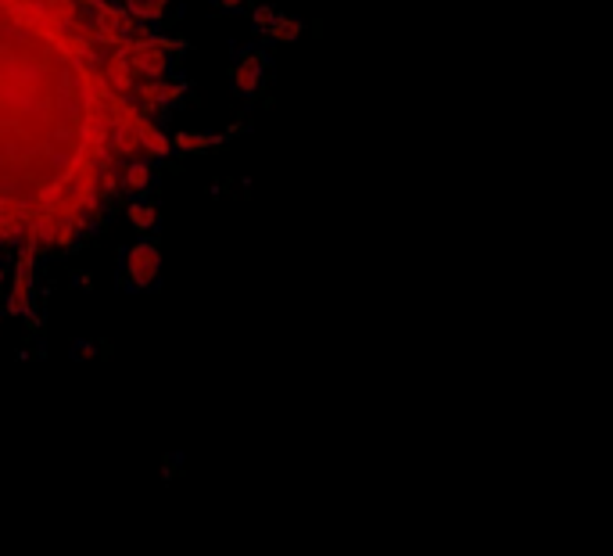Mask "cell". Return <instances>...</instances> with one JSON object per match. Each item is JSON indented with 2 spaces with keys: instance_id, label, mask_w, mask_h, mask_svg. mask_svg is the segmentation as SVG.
I'll list each match as a JSON object with an SVG mask.
<instances>
[{
  "instance_id": "5",
  "label": "cell",
  "mask_w": 613,
  "mask_h": 556,
  "mask_svg": "<svg viewBox=\"0 0 613 556\" xmlns=\"http://www.w3.org/2000/svg\"><path fill=\"white\" fill-rule=\"evenodd\" d=\"M125 219L137 233H154L158 230V205L148 201V197H133L130 205H125Z\"/></svg>"
},
{
  "instance_id": "9",
  "label": "cell",
  "mask_w": 613,
  "mask_h": 556,
  "mask_svg": "<svg viewBox=\"0 0 613 556\" xmlns=\"http://www.w3.org/2000/svg\"><path fill=\"white\" fill-rule=\"evenodd\" d=\"M183 470V453H169L165 459H161V481L172 484V477Z\"/></svg>"
},
{
  "instance_id": "6",
  "label": "cell",
  "mask_w": 613,
  "mask_h": 556,
  "mask_svg": "<svg viewBox=\"0 0 613 556\" xmlns=\"http://www.w3.org/2000/svg\"><path fill=\"white\" fill-rule=\"evenodd\" d=\"M305 29H309V26H305L298 14H283V11H277V18H273V26H269V36H265V40H277V43H294Z\"/></svg>"
},
{
  "instance_id": "1",
  "label": "cell",
  "mask_w": 613,
  "mask_h": 556,
  "mask_svg": "<svg viewBox=\"0 0 613 556\" xmlns=\"http://www.w3.org/2000/svg\"><path fill=\"white\" fill-rule=\"evenodd\" d=\"M158 269H161V248L151 233L122 248V277H125V291H154L158 287Z\"/></svg>"
},
{
  "instance_id": "7",
  "label": "cell",
  "mask_w": 613,
  "mask_h": 556,
  "mask_svg": "<svg viewBox=\"0 0 613 556\" xmlns=\"http://www.w3.org/2000/svg\"><path fill=\"white\" fill-rule=\"evenodd\" d=\"M273 18H277L273 4H255V8H251V32H255V36H269Z\"/></svg>"
},
{
  "instance_id": "8",
  "label": "cell",
  "mask_w": 613,
  "mask_h": 556,
  "mask_svg": "<svg viewBox=\"0 0 613 556\" xmlns=\"http://www.w3.org/2000/svg\"><path fill=\"white\" fill-rule=\"evenodd\" d=\"M97 355H101V345H97V341L79 337L76 345H72V359H76V363H90V359H97Z\"/></svg>"
},
{
  "instance_id": "3",
  "label": "cell",
  "mask_w": 613,
  "mask_h": 556,
  "mask_svg": "<svg viewBox=\"0 0 613 556\" xmlns=\"http://www.w3.org/2000/svg\"><path fill=\"white\" fill-rule=\"evenodd\" d=\"M154 166H158V161H151L148 155H143V158H133V161H125V166H122V190H125V194H133V197H143V194L151 190Z\"/></svg>"
},
{
  "instance_id": "11",
  "label": "cell",
  "mask_w": 613,
  "mask_h": 556,
  "mask_svg": "<svg viewBox=\"0 0 613 556\" xmlns=\"http://www.w3.org/2000/svg\"><path fill=\"white\" fill-rule=\"evenodd\" d=\"M212 8L215 11H241L244 0H212Z\"/></svg>"
},
{
  "instance_id": "10",
  "label": "cell",
  "mask_w": 613,
  "mask_h": 556,
  "mask_svg": "<svg viewBox=\"0 0 613 556\" xmlns=\"http://www.w3.org/2000/svg\"><path fill=\"white\" fill-rule=\"evenodd\" d=\"M72 287H76V291H94V273H90V269H76V273H72Z\"/></svg>"
},
{
  "instance_id": "2",
  "label": "cell",
  "mask_w": 613,
  "mask_h": 556,
  "mask_svg": "<svg viewBox=\"0 0 613 556\" xmlns=\"http://www.w3.org/2000/svg\"><path fill=\"white\" fill-rule=\"evenodd\" d=\"M137 130H140V151L148 155L151 161H165V158L172 155V137H169L165 130H161V126H158L154 119L143 115Z\"/></svg>"
},
{
  "instance_id": "12",
  "label": "cell",
  "mask_w": 613,
  "mask_h": 556,
  "mask_svg": "<svg viewBox=\"0 0 613 556\" xmlns=\"http://www.w3.org/2000/svg\"><path fill=\"white\" fill-rule=\"evenodd\" d=\"M0 323H4V309H0Z\"/></svg>"
},
{
  "instance_id": "4",
  "label": "cell",
  "mask_w": 613,
  "mask_h": 556,
  "mask_svg": "<svg viewBox=\"0 0 613 556\" xmlns=\"http://www.w3.org/2000/svg\"><path fill=\"white\" fill-rule=\"evenodd\" d=\"M226 133H190V130H176L172 133V151L176 155H201L212 148H223Z\"/></svg>"
}]
</instances>
